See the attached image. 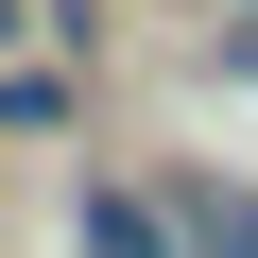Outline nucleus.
Returning <instances> with one entry per match:
<instances>
[{
    "mask_svg": "<svg viewBox=\"0 0 258 258\" xmlns=\"http://www.w3.org/2000/svg\"><path fill=\"white\" fill-rule=\"evenodd\" d=\"M69 241H86V258H189V224H172L155 189H69Z\"/></svg>",
    "mask_w": 258,
    "mask_h": 258,
    "instance_id": "1",
    "label": "nucleus"
},
{
    "mask_svg": "<svg viewBox=\"0 0 258 258\" xmlns=\"http://www.w3.org/2000/svg\"><path fill=\"white\" fill-rule=\"evenodd\" d=\"M155 207L189 224V258H258V189H224V172H172Z\"/></svg>",
    "mask_w": 258,
    "mask_h": 258,
    "instance_id": "2",
    "label": "nucleus"
},
{
    "mask_svg": "<svg viewBox=\"0 0 258 258\" xmlns=\"http://www.w3.org/2000/svg\"><path fill=\"white\" fill-rule=\"evenodd\" d=\"M224 52H241V69H258V0H241V18H224Z\"/></svg>",
    "mask_w": 258,
    "mask_h": 258,
    "instance_id": "3",
    "label": "nucleus"
},
{
    "mask_svg": "<svg viewBox=\"0 0 258 258\" xmlns=\"http://www.w3.org/2000/svg\"><path fill=\"white\" fill-rule=\"evenodd\" d=\"M0 35H18V0H0Z\"/></svg>",
    "mask_w": 258,
    "mask_h": 258,
    "instance_id": "4",
    "label": "nucleus"
}]
</instances>
